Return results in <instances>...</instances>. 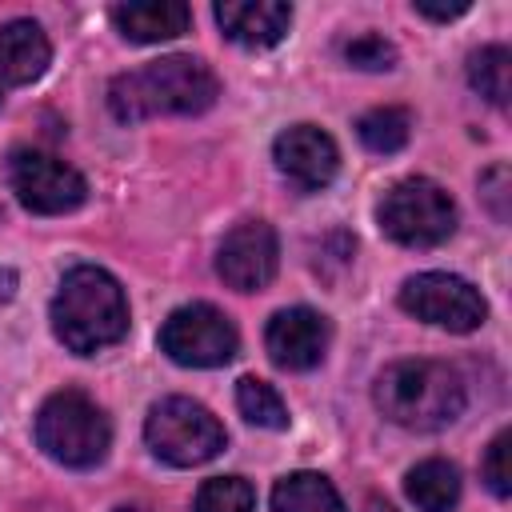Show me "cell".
I'll return each instance as SVG.
<instances>
[{"label": "cell", "instance_id": "26", "mask_svg": "<svg viewBox=\"0 0 512 512\" xmlns=\"http://www.w3.org/2000/svg\"><path fill=\"white\" fill-rule=\"evenodd\" d=\"M112 512H148V508H140V504H120V508H112Z\"/></svg>", "mask_w": 512, "mask_h": 512}, {"label": "cell", "instance_id": "19", "mask_svg": "<svg viewBox=\"0 0 512 512\" xmlns=\"http://www.w3.org/2000/svg\"><path fill=\"white\" fill-rule=\"evenodd\" d=\"M356 136H360V144H364L368 152L392 156V152H400V148L408 144V136H412V116H408L404 108H372V112H364V116L356 120Z\"/></svg>", "mask_w": 512, "mask_h": 512}, {"label": "cell", "instance_id": "1", "mask_svg": "<svg viewBox=\"0 0 512 512\" xmlns=\"http://www.w3.org/2000/svg\"><path fill=\"white\" fill-rule=\"evenodd\" d=\"M220 96L216 72L196 56H160L108 84V108L116 120L136 124L152 116H196Z\"/></svg>", "mask_w": 512, "mask_h": 512}, {"label": "cell", "instance_id": "22", "mask_svg": "<svg viewBox=\"0 0 512 512\" xmlns=\"http://www.w3.org/2000/svg\"><path fill=\"white\" fill-rule=\"evenodd\" d=\"M344 60L352 68H364V72H388L396 64V48L384 36L364 32V36H356V40L344 44Z\"/></svg>", "mask_w": 512, "mask_h": 512}, {"label": "cell", "instance_id": "4", "mask_svg": "<svg viewBox=\"0 0 512 512\" xmlns=\"http://www.w3.org/2000/svg\"><path fill=\"white\" fill-rule=\"evenodd\" d=\"M36 444L64 468H92L108 456V416L76 388L52 392L36 412Z\"/></svg>", "mask_w": 512, "mask_h": 512}, {"label": "cell", "instance_id": "16", "mask_svg": "<svg viewBox=\"0 0 512 512\" xmlns=\"http://www.w3.org/2000/svg\"><path fill=\"white\" fill-rule=\"evenodd\" d=\"M404 492L420 512H452L460 504V472L448 460H420L408 468Z\"/></svg>", "mask_w": 512, "mask_h": 512}, {"label": "cell", "instance_id": "20", "mask_svg": "<svg viewBox=\"0 0 512 512\" xmlns=\"http://www.w3.org/2000/svg\"><path fill=\"white\" fill-rule=\"evenodd\" d=\"M236 408H240V416H244L248 424H256V428H272V432L288 428V408H284L280 392H276L268 380L240 376V380H236Z\"/></svg>", "mask_w": 512, "mask_h": 512}, {"label": "cell", "instance_id": "17", "mask_svg": "<svg viewBox=\"0 0 512 512\" xmlns=\"http://www.w3.org/2000/svg\"><path fill=\"white\" fill-rule=\"evenodd\" d=\"M272 512H344L340 492L320 472H288L272 488Z\"/></svg>", "mask_w": 512, "mask_h": 512}, {"label": "cell", "instance_id": "25", "mask_svg": "<svg viewBox=\"0 0 512 512\" xmlns=\"http://www.w3.org/2000/svg\"><path fill=\"white\" fill-rule=\"evenodd\" d=\"M364 512H400L396 504H388V500H380V496H372L368 504H364Z\"/></svg>", "mask_w": 512, "mask_h": 512}, {"label": "cell", "instance_id": "13", "mask_svg": "<svg viewBox=\"0 0 512 512\" xmlns=\"http://www.w3.org/2000/svg\"><path fill=\"white\" fill-rule=\"evenodd\" d=\"M220 32L244 48H272L292 28V4L284 0H224L212 8Z\"/></svg>", "mask_w": 512, "mask_h": 512}, {"label": "cell", "instance_id": "14", "mask_svg": "<svg viewBox=\"0 0 512 512\" xmlns=\"http://www.w3.org/2000/svg\"><path fill=\"white\" fill-rule=\"evenodd\" d=\"M52 44L36 20H8L0 24V80L8 84H32L48 72Z\"/></svg>", "mask_w": 512, "mask_h": 512}, {"label": "cell", "instance_id": "8", "mask_svg": "<svg viewBox=\"0 0 512 512\" xmlns=\"http://www.w3.org/2000/svg\"><path fill=\"white\" fill-rule=\"evenodd\" d=\"M4 172H8V188L16 192V200L36 216L72 212L88 196L84 176L60 156L40 152V148H12Z\"/></svg>", "mask_w": 512, "mask_h": 512}, {"label": "cell", "instance_id": "6", "mask_svg": "<svg viewBox=\"0 0 512 512\" xmlns=\"http://www.w3.org/2000/svg\"><path fill=\"white\" fill-rule=\"evenodd\" d=\"M376 220L380 232L404 248H436L456 232V204L436 180L408 176L384 192Z\"/></svg>", "mask_w": 512, "mask_h": 512}, {"label": "cell", "instance_id": "10", "mask_svg": "<svg viewBox=\"0 0 512 512\" xmlns=\"http://www.w3.org/2000/svg\"><path fill=\"white\" fill-rule=\"evenodd\" d=\"M276 264H280V240L264 220H240L220 240L216 252V272L236 292H260L264 284H272Z\"/></svg>", "mask_w": 512, "mask_h": 512}, {"label": "cell", "instance_id": "2", "mask_svg": "<svg viewBox=\"0 0 512 512\" xmlns=\"http://www.w3.org/2000/svg\"><path fill=\"white\" fill-rule=\"evenodd\" d=\"M52 332L76 356H96L100 348L124 340L128 296L120 280L96 264H76L64 272L52 296Z\"/></svg>", "mask_w": 512, "mask_h": 512}, {"label": "cell", "instance_id": "23", "mask_svg": "<svg viewBox=\"0 0 512 512\" xmlns=\"http://www.w3.org/2000/svg\"><path fill=\"white\" fill-rule=\"evenodd\" d=\"M480 472H484V484H488L500 500H508V496H512V472H508V428L492 436V444H488V452H484Z\"/></svg>", "mask_w": 512, "mask_h": 512}, {"label": "cell", "instance_id": "15", "mask_svg": "<svg viewBox=\"0 0 512 512\" xmlns=\"http://www.w3.org/2000/svg\"><path fill=\"white\" fill-rule=\"evenodd\" d=\"M188 20H192V12L180 0H128V4L112 8V24L132 44L176 40L180 32H188Z\"/></svg>", "mask_w": 512, "mask_h": 512}, {"label": "cell", "instance_id": "24", "mask_svg": "<svg viewBox=\"0 0 512 512\" xmlns=\"http://www.w3.org/2000/svg\"><path fill=\"white\" fill-rule=\"evenodd\" d=\"M468 8H472L468 0H456V4H424V0H412V12L416 16H428V20H456Z\"/></svg>", "mask_w": 512, "mask_h": 512}, {"label": "cell", "instance_id": "27", "mask_svg": "<svg viewBox=\"0 0 512 512\" xmlns=\"http://www.w3.org/2000/svg\"><path fill=\"white\" fill-rule=\"evenodd\" d=\"M0 104H4V80H0Z\"/></svg>", "mask_w": 512, "mask_h": 512}, {"label": "cell", "instance_id": "3", "mask_svg": "<svg viewBox=\"0 0 512 512\" xmlns=\"http://www.w3.org/2000/svg\"><path fill=\"white\" fill-rule=\"evenodd\" d=\"M376 408L412 432H440L460 420L468 392L452 364L444 360H396L372 384Z\"/></svg>", "mask_w": 512, "mask_h": 512}, {"label": "cell", "instance_id": "11", "mask_svg": "<svg viewBox=\"0 0 512 512\" xmlns=\"http://www.w3.org/2000/svg\"><path fill=\"white\" fill-rule=\"evenodd\" d=\"M272 160L276 168L300 188V192H320L332 184L336 168H340V148L336 140L316 128V124H292L276 136L272 144Z\"/></svg>", "mask_w": 512, "mask_h": 512}, {"label": "cell", "instance_id": "18", "mask_svg": "<svg viewBox=\"0 0 512 512\" xmlns=\"http://www.w3.org/2000/svg\"><path fill=\"white\" fill-rule=\"evenodd\" d=\"M468 84H472L488 104L504 108L508 96H512V56H508V48L484 44L480 52H472V56H468Z\"/></svg>", "mask_w": 512, "mask_h": 512}, {"label": "cell", "instance_id": "5", "mask_svg": "<svg viewBox=\"0 0 512 512\" xmlns=\"http://www.w3.org/2000/svg\"><path fill=\"white\" fill-rule=\"evenodd\" d=\"M144 440H148L156 460H164L172 468H196V464H208L224 452L228 432L200 400L164 396L148 408Z\"/></svg>", "mask_w": 512, "mask_h": 512}, {"label": "cell", "instance_id": "9", "mask_svg": "<svg viewBox=\"0 0 512 512\" xmlns=\"http://www.w3.org/2000/svg\"><path fill=\"white\" fill-rule=\"evenodd\" d=\"M400 308L408 316L448 328V332H476L488 320V304H484L480 288H472L464 276H452V272L408 276L400 288Z\"/></svg>", "mask_w": 512, "mask_h": 512}, {"label": "cell", "instance_id": "21", "mask_svg": "<svg viewBox=\"0 0 512 512\" xmlns=\"http://www.w3.org/2000/svg\"><path fill=\"white\" fill-rule=\"evenodd\" d=\"M256 488L244 476H212L200 484L192 512H252Z\"/></svg>", "mask_w": 512, "mask_h": 512}, {"label": "cell", "instance_id": "12", "mask_svg": "<svg viewBox=\"0 0 512 512\" xmlns=\"http://www.w3.org/2000/svg\"><path fill=\"white\" fill-rule=\"evenodd\" d=\"M264 348H268L276 368L308 372L328 352V320L316 308H304V304L280 308L264 328Z\"/></svg>", "mask_w": 512, "mask_h": 512}, {"label": "cell", "instance_id": "7", "mask_svg": "<svg viewBox=\"0 0 512 512\" xmlns=\"http://www.w3.org/2000/svg\"><path fill=\"white\" fill-rule=\"evenodd\" d=\"M236 348H240L236 324L204 300L180 304L160 324V352L184 368H220L236 356Z\"/></svg>", "mask_w": 512, "mask_h": 512}]
</instances>
